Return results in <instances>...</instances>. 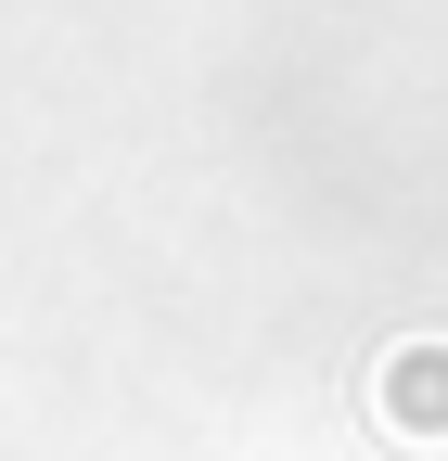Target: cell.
Here are the masks:
<instances>
[{"mask_svg":"<svg viewBox=\"0 0 448 461\" xmlns=\"http://www.w3.org/2000/svg\"><path fill=\"white\" fill-rule=\"evenodd\" d=\"M372 423L410 448H448V333H398L372 359Z\"/></svg>","mask_w":448,"mask_h":461,"instance_id":"1","label":"cell"}]
</instances>
